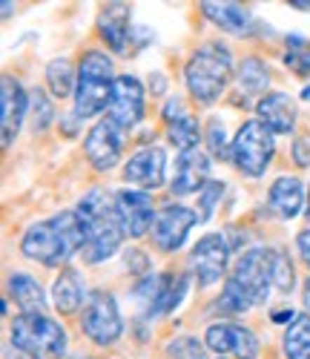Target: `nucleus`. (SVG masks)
Here are the masks:
<instances>
[{"instance_id":"19","label":"nucleus","mask_w":310,"mask_h":359,"mask_svg":"<svg viewBox=\"0 0 310 359\" xmlns=\"http://www.w3.org/2000/svg\"><path fill=\"white\" fill-rule=\"evenodd\" d=\"M98 32L104 38V43L112 52H123L127 49V38H130V6L127 4H107L98 15Z\"/></svg>"},{"instance_id":"39","label":"nucleus","mask_w":310,"mask_h":359,"mask_svg":"<svg viewBox=\"0 0 310 359\" xmlns=\"http://www.w3.org/2000/svg\"><path fill=\"white\" fill-rule=\"evenodd\" d=\"M290 6H296V9H310V4H304V0H293Z\"/></svg>"},{"instance_id":"30","label":"nucleus","mask_w":310,"mask_h":359,"mask_svg":"<svg viewBox=\"0 0 310 359\" xmlns=\"http://www.w3.org/2000/svg\"><path fill=\"white\" fill-rule=\"evenodd\" d=\"M273 285L282 290V293H290L293 285H296V271H293V262L288 259L285 250H273Z\"/></svg>"},{"instance_id":"25","label":"nucleus","mask_w":310,"mask_h":359,"mask_svg":"<svg viewBox=\"0 0 310 359\" xmlns=\"http://www.w3.org/2000/svg\"><path fill=\"white\" fill-rule=\"evenodd\" d=\"M285 356L310 359V316L299 313V319L285 327Z\"/></svg>"},{"instance_id":"11","label":"nucleus","mask_w":310,"mask_h":359,"mask_svg":"<svg viewBox=\"0 0 310 359\" xmlns=\"http://www.w3.org/2000/svg\"><path fill=\"white\" fill-rule=\"evenodd\" d=\"M227 242H224V236L219 233H210L204 238H198V245L190 250V271L193 276L198 279V285H215L224 271H227Z\"/></svg>"},{"instance_id":"17","label":"nucleus","mask_w":310,"mask_h":359,"mask_svg":"<svg viewBox=\"0 0 310 359\" xmlns=\"http://www.w3.org/2000/svg\"><path fill=\"white\" fill-rule=\"evenodd\" d=\"M256 112H259V121L276 135H288L293 133L296 127V104L290 95L285 93H267L259 98L256 104Z\"/></svg>"},{"instance_id":"7","label":"nucleus","mask_w":310,"mask_h":359,"mask_svg":"<svg viewBox=\"0 0 310 359\" xmlns=\"http://www.w3.org/2000/svg\"><path fill=\"white\" fill-rule=\"evenodd\" d=\"M244 293L253 299V305H264L273 285V250L267 248H250L244 250L233 267V276Z\"/></svg>"},{"instance_id":"29","label":"nucleus","mask_w":310,"mask_h":359,"mask_svg":"<svg viewBox=\"0 0 310 359\" xmlns=\"http://www.w3.org/2000/svg\"><path fill=\"white\" fill-rule=\"evenodd\" d=\"M29 118H32V130L35 133H46L49 124H52V118H55V107L41 89H32V93H29Z\"/></svg>"},{"instance_id":"35","label":"nucleus","mask_w":310,"mask_h":359,"mask_svg":"<svg viewBox=\"0 0 310 359\" xmlns=\"http://www.w3.org/2000/svg\"><path fill=\"white\" fill-rule=\"evenodd\" d=\"M130 259H133V271H138V273L147 271V256H144V253L130 250V253H127V262H130Z\"/></svg>"},{"instance_id":"5","label":"nucleus","mask_w":310,"mask_h":359,"mask_svg":"<svg viewBox=\"0 0 310 359\" xmlns=\"http://www.w3.org/2000/svg\"><path fill=\"white\" fill-rule=\"evenodd\" d=\"M273 153H276V144H273V133L256 121V118H250V121H244L241 130L236 133L233 138V161L236 167L250 175V178H259L267 164L273 161Z\"/></svg>"},{"instance_id":"4","label":"nucleus","mask_w":310,"mask_h":359,"mask_svg":"<svg viewBox=\"0 0 310 359\" xmlns=\"http://www.w3.org/2000/svg\"><path fill=\"white\" fill-rule=\"evenodd\" d=\"M12 345L32 359H58L67 351V331L46 313H20L9 327Z\"/></svg>"},{"instance_id":"16","label":"nucleus","mask_w":310,"mask_h":359,"mask_svg":"<svg viewBox=\"0 0 310 359\" xmlns=\"http://www.w3.org/2000/svg\"><path fill=\"white\" fill-rule=\"evenodd\" d=\"M210 175V156L201 147L187 149L181 153L175 161V175H173V193L175 196H190V193H201Z\"/></svg>"},{"instance_id":"32","label":"nucleus","mask_w":310,"mask_h":359,"mask_svg":"<svg viewBox=\"0 0 310 359\" xmlns=\"http://www.w3.org/2000/svg\"><path fill=\"white\" fill-rule=\"evenodd\" d=\"M224 196V184L222 182H207L204 190L198 193V219L201 222H210L213 219V210H215V204L222 201Z\"/></svg>"},{"instance_id":"12","label":"nucleus","mask_w":310,"mask_h":359,"mask_svg":"<svg viewBox=\"0 0 310 359\" xmlns=\"http://www.w3.org/2000/svg\"><path fill=\"white\" fill-rule=\"evenodd\" d=\"M109 118L121 130H133L144 118V86L135 75H118L112 86Z\"/></svg>"},{"instance_id":"26","label":"nucleus","mask_w":310,"mask_h":359,"mask_svg":"<svg viewBox=\"0 0 310 359\" xmlns=\"http://www.w3.org/2000/svg\"><path fill=\"white\" fill-rule=\"evenodd\" d=\"M167 135H170V141L181 149V153H187V149H196L198 147L201 130H198L196 118L190 112H184V115L173 118V121H167Z\"/></svg>"},{"instance_id":"31","label":"nucleus","mask_w":310,"mask_h":359,"mask_svg":"<svg viewBox=\"0 0 310 359\" xmlns=\"http://www.w3.org/2000/svg\"><path fill=\"white\" fill-rule=\"evenodd\" d=\"M207 147H210V156H215V158L233 156V144L227 141V130H224V124L219 121V118H213V121L207 124Z\"/></svg>"},{"instance_id":"34","label":"nucleus","mask_w":310,"mask_h":359,"mask_svg":"<svg viewBox=\"0 0 310 359\" xmlns=\"http://www.w3.org/2000/svg\"><path fill=\"white\" fill-rule=\"evenodd\" d=\"M293 158H296L299 167H307L310 164V147H307V141H296L293 144Z\"/></svg>"},{"instance_id":"10","label":"nucleus","mask_w":310,"mask_h":359,"mask_svg":"<svg viewBox=\"0 0 310 359\" xmlns=\"http://www.w3.org/2000/svg\"><path fill=\"white\" fill-rule=\"evenodd\" d=\"M204 342L215 353H233L236 359H256L259 356V339L250 327L236 322H213L204 334Z\"/></svg>"},{"instance_id":"6","label":"nucleus","mask_w":310,"mask_h":359,"mask_svg":"<svg viewBox=\"0 0 310 359\" xmlns=\"http://www.w3.org/2000/svg\"><path fill=\"white\" fill-rule=\"evenodd\" d=\"M81 327L95 345H101V348L115 345L123 334V319H121L115 296L107 290H92L86 305H83Z\"/></svg>"},{"instance_id":"13","label":"nucleus","mask_w":310,"mask_h":359,"mask_svg":"<svg viewBox=\"0 0 310 359\" xmlns=\"http://www.w3.org/2000/svg\"><path fill=\"white\" fill-rule=\"evenodd\" d=\"M115 207H118V222L123 227V236L130 238H141L147 230H152L155 219H159L149 193H141V190H118Z\"/></svg>"},{"instance_id":"38","label":"nucleus","mask_w":310,"mask_h":359,"mask_svg":"<svg viewBox=\"0 0 310 359\" xmlns=\"http://www.w3.org/2000/svg\"><path fill=\"white\" fill-rule=\"evenodd\" d=\"M304 305H307V308H310V279H307V282H304Z\"/></svg>"},{"instance_id":"3","label":"nucleus","mask_w":310,"mask_h":359,"mask_svg":"<svg viewBox=\"0 0 310 359\" xmlns=\"http://www.w3.org/2000/svg\"><path fill=\"white\" fill-rule=\"evenodd\" d=\"M112 61L98 52V49H89L81 57V67H78V89H75V118H92L109 107L112 101Z\"/></svg>"},{"instance_id":"33","label":"nucleus","mask_w":310,"mask_h":359,"mask_svg":"<svg viewBox=\"0 0 310 359\" xmlns=\"http://www.w3.org/2000/svg\"><path fill=\"white\" fill-rule=\"evenodd\" d=\"M167 353H170L173 359H207L204 345H201L196 337H178L175 342L167 345Z\"/></svg>"},{"instance_id":"40","label":"nucleus","mask_w":310,"mask_h":359,"mask_svg":"<svg viewBox=\"0 0 310 359\" xmlns=\"http://www.w3.org/2000/svg\"><path fill=\"white\" fill-rule=\"evenodd\" d=\"M307 216H310V187H307Z\"/></svg>"},{"instance_id":"24","label":"nucleus","mask_w":310,"mask_h":359,"mask_svg":"<svg viewBox=\"0 0 310 359\" xmlns=\"http://www.w3.org/2000/svg\"><path fill=\"white\" fill-rule=\"evenodd\" d=\"M46 83H49L55 98L75 95L78 75H75V67H72L69 57H55V61H49V67H46Z\"/></svg>"},{"instance_id":"18","label":"nucleus","mask_w":310,"mask_h":359,"mask_svg":"<svg viewBox=\"0 0 310 359\" xmlns=\"http://www.w3.org/2000/svg\"><path fill=\"white\" fill-rule=\"evenodd\" d=\"M267 204L270 210L278 219H296L302 213V204H304V187L296 175H278L276 182L270 184L267 193Z\"/></svg>"},{"instance_id":"8","label":"nucleus","mask_w":310,"mask_h":359,"mask_svg":"<svg viewBox=\"0 0 310 359\" xmlns=\"http://www.w3.org/2000/svg\"><path fill=\"white\" fill-rule=\"evenodd\" d=\"M123 133L112 118H104L86 133V141H83V153L89 158V164L95 167L98 172H107L112 170L118 161H121V153H123Z\"/></svg>"},{"instance_id":"27","label":"nucleus","mask_w":310,"mask_h":359,"mask_svg":"<svg viewBox=\"0 0 310 359\" xmlns=\"http://www.w3.org/2000/svg\"><path fill=\"white\" fill-rule=\"evenodd\" d=\"M270 83V72L267 67L259 61V57H247V61L238 67V86L244 95H259L264 93Z\"/></svg>"},{"instance_id":"37","label":"nucleus","mask_w":310,"mask_h":359,"mask_svg":"<svg viewBox=\"0 0 310 359\" xmlns=\"http://www.w3.org/2000/svg\"><path fill=\"white\" fill-rule=\"evenodd\" d=\"M288 319H290V322H296V319H299V313H293V311H276V313H273V322H288Z\"/></svg>"},{"instance_id":"36","label":"nucleus","mask_w":310,"mask_h":359,"mask_svg":"<svg viewBox=\"0 0 310 359\" xmlns=\"http://www.w3.org/2000/svg\"><path fill=\"white\" fill-rule=\"evenodd\" d=\"M299 250H302V256H304V262L310 267V230L299 233Z\"/></svg>"},{"instance_id":"28","label":"nucleus","mask_w":310,"mask_h":359,"mask_svg":"<svg viewBox=\"0 0 310 359\" xmlns=\"http://www.w3.org/2000/svg\"><path fill=\"white\" fill-rule=\"evenodd\" d=\"M253 308V299L244 293V287L236 282V279H227L222 296L215 299V311H222V313H247Z\"/></svg>"},{"instance_id":"23","label":"nucleus","mask_w":310,"mask_h":359,"mask_svg":"<svg viewBox=\"0 0 310 359\" xmlns=\"http://www.w3.org/2000/svg\"><path fill=\"white\" fill-rule=\"evenodd\" d=\"M187 273H164V285H161V290H159V296H155V302H152V308L147 311L149 316H161V313H170V311H175L178 305H181V299H184V293H187Z\"/></svg>"},{"instance_id":"15","label":"nucleus","mask_w":310,"mask_h":359,"mask_svg":"<svg viewBox=\"0 0 310 359\" xmlns=\"http://www.w3.org/2000/svg\"><path fill=\"white\" fill-rule=\"evenodd\" d=\"M26 112H29V95L23 93V86L12 75H4V81H0V127H4V147H12V141L18 138Z\"/></svg>"},{"instance_id":"1","label":"nucleus","mask_w":310,"mask_h":359,"mask_svg":"<svg viewBox=\"0 0 310 359\" xmlns=\"http://www.w3.org/2000/svg\"><path fill=\"white\" fill-rule=\"evenodd\" d=\"M86 245V227L81 224L78 213L64 210L46 222L32 224L23 238H20V250L26 259H35L46 267H55L60 262H67Z\"/></svg>"},{"instance_id":"14","label":"nucleus","mask_w":310,"mask_h":359,"mask_svg":"<svg viewBox=\"0 0 310 359\" xmlns=\"http://www.w3.org/2000/svg\"><path fill=\"white\" fill-rule=\"evenodd\" d=\"M164 170H167V153L164 147H144L123 164V182L138 184L144 190H155L164 184Z\"/></svg>"},{"instance_id":"22","label":"nucleus","mask_w":310,"mask_h":359,"mask_svg":"<svg viewBox=\"0 0 310 359\" xmlns=\"http://www.w3.org/2000/svg\"><path fill=\"white\" fill-rule=\"evenodd\" d=\"M9 293L15 296V302L20 305L23 313H43V308H46L43 287L38 285V279L26 276V273H15L9 279Z\"/></svg>"},{"instance_id":"21","label":"nucleus","mask_w":310,"mask_h":359,"mask_svg":"<svg viewBox=\"0 0 310 359\" xmlns=\"http://www.w3.org/2000/svg\"><path fill=\"white\" fill-rule=\"evenodd\" d=\"M201 12H204V18H210L215 26H222L230 35H247L250 32L253 18L238 4H201Z\"/></svg>"},{"instance_id":"2","label":"nucleus","mask_w":310,"mask_h":359,"mask_svg":"<svg viewBox=\"0 0 310 359\" xmlns=\"http://www.w3.org/2000/svg\"><path fill=\"white\" fill-rule=\"evenodd\" d=\"M233 72V57L230 49L222 43H204L196 49V55L187 61L184 78H187V89L198 104H213L224 93V86Z\"/></svg>"},{"instance_id":"20","label":"nucleus","mask_w":310,"mask_h":359,"mask_svg":"<svg viewBox=\"0 0 310 359\" xmlns=\"http://www.w3.org/2000/svg\"><path fill=\"white\" fill-rule=\"evenodd\" d=\"M83 299H89L83 276L75 271V267H64L60 276L55 279V285H52V302H55V308L60 313H75L81 305H86Z\"/></svg>"},{"instance_id":"9","label":"nucleus","mask_w":310,"mask_h":359,"mask_svg":"<svg viewBox=\"0 0 310 359\" xmlns=\"http://www.w3.org/2000/svg\"><path fill=\"white\" fill-rule=\"evenodd\" d=\"M201 219L196 216V210H190V207L184 204H170L164 207V210L159 213V219H155L152 224V242L159 250L164 253H173L184 245V238H187V233L198 224Z\"/></svg>"}]
</instances>
